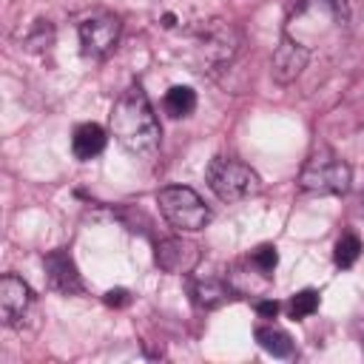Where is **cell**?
<instances>
[{
	"label": "cell",
	"instance_id": "6da1fadb",
	"mask_svg": "<svg viewBox=\"0 0 364 364\" xmlns=\"http://www.w3.org/2000/svg\"><path fill=\"white\" fill-rule=\"evenodd\" d=\"M108 125H111V134L117 136V142L128 154L151 159L159 151V142H162L159 119L154 114L148 94L139 85H131L128 91H122V97L111 108Z\"/></svg>",
	"mask_w": 364,
	"mask_h": 364
},
{
	"label": "cell",
	"instance_id": "7a4b0ae2",
	"mask_svg": "<svg viewBox=\"0 0 364 364\" xmlns=\"http://www.w3.org/2000/svg\"><path fill=\"white\" fill-rule=\"evenodd\" d=\"M159 213L171 228L179 233H196L210 222V208L202 202V196L193 188L185 185H168L156 193Z\"/></svg>",
	"mask_w": 364,
	"mask_h": 364
},
{
	"label": "cell",
	"instance_id": "3957f363",
	"mask_svg": "<svg viewBox=\"0 0 364 364\" xmlns=\"http://www.w3.org/2000/svg\"><path fill=\"white\" fill-rule=\"evenodd\" d=\"M205 176H208L210 191L222 202H242V199L253 196L262 188L259 173L250 165H245L233 156H213Z\"/></svg>",
	"mask_w": 364,
	"mask_h": 364
},
{
	"label": "cell",
	"instance_id": "277c9868",
	"mask_svg": "<svg viewBox=\"0 0 364 364\" xmlns=\"http://www.w3.org/2000/svg\"><path fill=\"white\" fill-rule=\"evenodd\" d=\"M353 182V171L344 159H338L330 151H318L313 154L301 173H299V188L310 191V193H330V196H341L350 191Z\"/></svg>",
	"mask_w": 364,
	"mask_h": 364
},
{
	"label": "cell",
	"instance_id": "5b68a950",
	"mask_svg": "<svg viewBox=\"0 0 364 364\" xmlns=\"http://www.w3.org/2000/svg\"><path fill=\"white\" fill-rule=\"evenodd\" d=\"M119 31H122V23L117 14H108V11H100V14H91L80 23V46H82V54L91 57V60H102L114 51V46L119 43Z\"/></svg>",
	"mask_w": 364,
	"mask_h": 364
},
{
	"label": "cell",
	"instance_id": "8992f818",
	"mask_svg": "<svg viewBox=\"0 0 364 364\" xmlns=\"http://www.w3.org/2000/svg\"><path fill=\"white\" fill-rule=\"evenodd\" d=\"M239 51V34L225 20H210L196 34V54L208 65H225Z\"/></svg>",
	"mask_w": 364,
	"mask_h": 364
},
{
	"label": "cell",
	"instance_id": "52a82bcc",
	"mask_svg": "<svg viewBox=\"0 0 364 364\" xmlns=\"http://www.w3.org/2000/svg\"><path fill=\"white\" fill-rule=\"evenodd\" d=\"M43 267H46V282H48L51 290H57V293H63V296H77V293H82L80 270H77V264H74V259H71V253H68L65 247L46 253Z\"/></svg>",
	"mask_w": 364,
	"mask_h": 364
},
{
	"label": "cell",
	"instance_id": "ba28073f",
	"mask_svg": "<svg viewBox=\"0 0 364 364\" xmlns=\"http://www.w3.org/2000/svg\"><path fill=\"white\" fill-rule=\"evenodd\" d=\"M199 259H202L199 247H196L193 242L182 239V236L162 239V242L156 245V253H154V262H156L165 273H179V276L191 273V270L199 264Z\"/></svg>",
	"mask_w": 364,
	"mask_h": 364
},
{
	"label": "cell",
	"instance_id": "9c48e42d",
	"mask_svg": "<svg viewBox=\"0 0 364 364\" xmlns=\"http://www.w3.org/2000/svg\"><path fill=\"white\" fill-rule=\"evenodd\" d=\"M307 60H310V48L296 43L290 34H282V40H279V46L273 51V80L282 82V85L293 82L304 71Z\"/></svg>",
	"mask_w": 364,
	"mask_h": 364
},
{
	"label": "cell",
	"instance_id": "30bf717a",
	"mask_svg": "<svg viewBox=\"0 0 364 364\" xmlns=\"http://www.w3.org/2000/svg\"><path fill=\"white\" fill-rule=\"evenodd\" d=\"M28 304H31L28 284L20 276L6 273L0 279V318H3V324H14L17 318H23V313L28 310Z\"/></svg>",
	"mask_w": 364,
	"mask_h": 364
},
{
	"label": "cell",
	"instance_id": "8fae6325",
	"mask_svg": "<svg viewBox=\"0 0 364 364\" xmlns=\"http://www.w3.org/2000/svg\"><path fill=\"white\" fill-rule=\"evenodd\" d=\"M105 142H108V134H105L102 125L82 122V125H77V131L71 136V151H74L77 159L85 162V159H94L97 154H102L105 151Z\"/></svg>",
	"mask_w": 364,
	"mask_h": 364
},
{
	"label": "cell",
	"instance_id": "7c38bea8",
	"mask_svg": "<svg viewBox=\"0 0 364 364\" xmlns=\"http://www.w3.org/2000/svg\"><path fill=\"white\" fill-rule=\"evenodd\" d=\"M188 290H191L193 304H199V307H205V310L219 307V304L230 296V287H228L222 279H213V276L191 279V282H188Z\"/></svg>",
	"mask_w": 364,
	"mask_h": 364
},
{
	"label": "cell",
	"instance_id": "4fadbf2b",
	"mask_svg": "<svg viewBox=\"0 0 364 364\" xmlns=\"http://www.w3.org/2000/svg\"><path fill=\"white\" fill-rule=\"evenodd\" d=\"M256 341H259V347H262L264 353H270L273 358H290V355H293V338H290L284 330L273 327V324L256 327Z\"/></svg>",
	"mask_w": 364,
	"mask_h": 364
},
{
	"label": "cell",
	"instance_id": "5bb4252c",
	"mask_svg": "<svg viewBox=\"0 0 364 364\" xmlns=\"http://www.w3.org/2000/svg\"><path fill=\"white\" fill-rule=\"evenodd\" d=\"M196 108V91L191 85H173L165 94V111L171 117H191Z\"/></svg>",
	"mask_w": 364,
	"mask_h": 364
},
{
	"label": "cell",
	"instance_id": "9a60e30c",
	"mask_svg": "<svg viewBox=\"0 0 364 364\" xmlns=\"http://www.w3.org/2000/svg\"><path fill=\"white\" fill-rule=\"evenodd\" d=\"M358 253H361V242H358V236H355V233H344V236L336 242L333 262H336L341 270H347V267H353V264L358 262Z\"/></svg>",
	"mask_w": 364,
	"mask_h": 364
},
{
	"label": "cell",
	"instance_id": "2e32d148",
	"mask_svg": "<svg viewBox=\"0 0 364 364\" xmlns=\"http://www.w3.org/2000/svg\"><path fill=\"white\" fill-rule=\"evenodd\" d=\"M316 307H318V293L307 287V290H299V293L290 299V304H287V316H290L293 321H301V318L313 316Z\"/></svg>",
	"mask_w": 364,
	"mask_h": 364
},
{
	"label": "cell",
	"instance_id": "e0dca14e",
	"mask_svg": "<svg viewBox=\"0 0 364 364\" xmlns=\"http://www.w3.org/2000/svg\"><path fill=\"white\" fill-rule=\"evenodd\" d=\"M250 264H253L256 273H262L264 279H270V273H273L276 264H279L276 247H273V245H259V247L253 250V256H250Z\"/></svg>",
	"mask_w": 364,
	"mask_h": 364
},
{
	"label": "cell",
	"instance_id": "ac0fdd59",
	"mask_svg": "<svg viewBox=\"0 0 364 364\" xmlns=\"http://www.w3.org/2000/svg\"><path fill=\"white\" fill-rule=\"evenodd\" d=\"M51 40H54V28H51V23H48V20H37L26 43H28V48H48Z\"/></svg>",
	"mask_w": 364,
	"mask_h": 364
},
{
	"label": "cell",
	"instance_id": "d6986e66",
	"mask_svg": "<svg viewBox=\"0 0 364 364\" xmlns=\"http://www.w3.org/2000/svg\"><path fill=\"white\" fill-rule=\"evenodd\" d=\"M105 304H108V307H122V304H128V290H125V287L108 290V293H105Z\"/></svg>",
	"mask_w": 364,
	"mask_h": 364
},
{
	"label": "cell",
	"instance_id": "ffe728a7",
	"mask_svg": "<svg viewBox=\"0 0 364 364\" xmlns=\"http://www.w3.org/2000/svg\"><path fill=\"white\" fill-rule=\"evenodd\" d=\"M256 313H259L262 318H276L279 301H276V299H262V301H256Z\"/></svg>",
	"mask_w": 364,
	"mask_h": 364
}]
</instances>
